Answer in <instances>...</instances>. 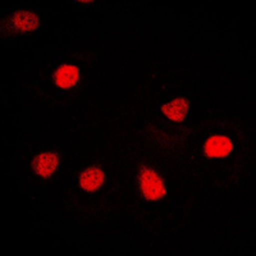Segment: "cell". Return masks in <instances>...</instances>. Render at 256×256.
<instances>
[{
  "mask_svg": "<svg viewBox=\"0 0 256 256\" xmlns=\"http://www.w3.org/2000/svg\"><path fill=\"white\" fill-rule=\"evenodd\" d=\"M140 188L146 200L154 201L164 198L166 184L159 173L150 168H142L140 170Z\"/></svg>",
  "mask_w": 256,
  "mask_h": 256,
  "instance_id": "cell-1",
  "label": "cell"
},
{
  "mask_svg": "<svg viewBox=\"0 0 256 256\" xmlns=\"http://www.w3.org/2000/svg\"><path fill=\"white\" fill-rule=\"evenodd\" d=\"M233 145L230 138L224 136H214L205 144V155L209 158L227 156L232 152Z\"/></svg>",
  "mask_w": 256,
  "mask_h": 256,
  "instance_id": "cell-3",
  "label": "cell"
},
{
  "mask_svg": "<svg viewBox=\"0 0 256 256\" xmlns=\"http://www.w3.org/2000/svg\"><path fill=\"white\" fill-rule=\"evenodd\" d=\"M12 24L17 31L30 32L38 28L40 20H38V17L34 12L20 10V12L13 16Z\"/></svg>",
  "mask_w": 256,
  "mask_h": 256,
  "instance_id": "cell-6",
  "label": "cell"
},
{
  "mask_svg": "<svg viewBox=\"0 0 256 256\" xmlns=\"http://www.w3.org/2000/svg\"><path fill=\"white\" fill-rule=\"evenodd\" d=\"M104 184V172L99 166L84 169L80 176V184L84 191H96Z\"/></svg>",
  "mask_w": 256,
  "mask_h": 256,
  "instance_id": "cell-4",
  "label": "cell"
},
{
  "mask_svg": "<svg viewBox=\"0 0 256 256\" xmlns=\"http://www.w3.org/2000/svg\"><path fill=\"white\" fill-rule=\"evenodd\" d=\"M163 113L168 116L169 120H176V122H182L186 116L188 110V102L184 98H178L173 102L164 104L162 108Z\"/></svg>",
  "mask_w": 256,
  "mask_h": 256,
  "instance_id": "cell-7",
  "label": "cell"
},
{
  "mask_svg": "<svg viewBox=\"0 0 256 256\" xmlns=\"http://www.w3.org/2000/svg\"><path fill=\"white\" fill-rule=\"evenodd\" d=\"M59 166V156L58 154L52 152H42L38 155L34 162V169L40 177L48 178L56 172Z\"/></svg>",
  "mask_w": 256,
  "mask_h": 256,
  "instance_id": "cell-2",
  "label": "cell"
},
{
  "mask_svg": "<svg viewBox=\"0 0 256 256\" xmlns=\"http://www.w3.org/2000/svg\"><path fill=\"white\" fill-rule=\"evenodd\" d=\"M80 80V72L73 66H62L54 73V81L62 88H70L77 84Z\"/></svg>",
  "mask_w": 256,
  "mask_h": 256,
  "instance_id": "cell-5",
  "label": "cell"
}]
</instances>
